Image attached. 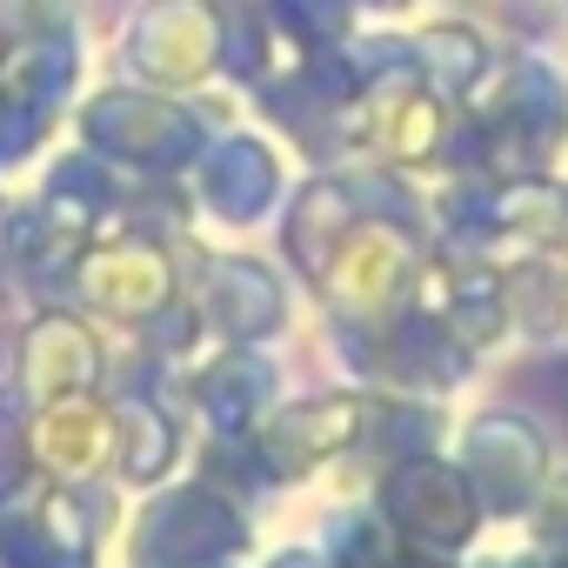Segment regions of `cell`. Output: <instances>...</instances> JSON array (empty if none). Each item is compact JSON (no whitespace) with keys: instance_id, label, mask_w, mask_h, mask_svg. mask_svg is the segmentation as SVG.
Wrapping results in <instances>:
<instances>
[{"instance_id":"17","label":"cell","mask_w":568,"mask_h":568,"mask_svg":"<svg viewBox=\"0 0 568 568\" xmlns=\"http://www.w3.org/2000/svg\"><path fill=\"white\" fill-rule=\"evenodd\" d=\"M41 214H48V227L61 234V241H94L101 234V221L121 207V187H114V168L101 161V154H54L48 168H41V201H34Z\"/></svg>"},{"instance_id":"26","label":"cell","mask_w":568,"mask_h":568,"mask_svg":"<svg viewBox=\"0 0 568 568\" xmlns=\"http://www.w3.org/2000/svg\"><path fill=\"white\" fill-rule=\"evenodd\" d=\"M382 568H455V555H442V548H415V541H395V555H388Z\"/></svg>"},{"instance_id":"13","label":"cell","mask_w":568,"mask_h":568,"mask_svg":"<svg viewBox=\"0 0 568 568\" xmlns=\"http://www.w3.org/2000/svg\"><path fill=\"white\" fill-rule=\"evenodd\" d=\"M274 395H281V375L261 348H221L214 362H201L187 375V402H194V415L207 422L214 442H247L267 422Z\"/></svg>"},{"instance_id":"27","label":"cell","mask_w":568,"mask_h":568,"mask_svg":"<svg viewBox=\"0 0 568 568\" xmlns=\"http://www.w3.org/2000/svg\"><path fill=\"white\" fill-rule=\"evenodd\" d=\"M261 568H335V561H328L322 548H308V541H288V548H274Z\"/></svg>"},{"instance_id":"29","label":"cell","mask_w":568,"mask_h":568,"mask_svg":"<svg viewBox=\"0 0 568 568\" xmlns=\"http://www.w3.org/2000/svg\"><path fill=\"white\" fill-rule=\"evenodd\" d=\"M541 561H548V568H568V548H541Z\"/></svg>"},{"instance_id":"4","label":"cell","mask_w":568,"mask_h":568,"mask_svg":"<svg viewBox=\"0 0 568 568\" xmlns=\"http://www.w3.org/2000/svg\"><path fill=\"white\" fill-rule=\"evenodd\" d=\"M368 428H375V388H322V395L274 402L247 442L274 488H295V481H315L322 468H335L342 455H355L368 442Z\"/></svg>"},{"instance_id":"2","label":"cell","mask_w":568,"mask_h":568,"mask_svg":"<svg viewBox=\"0 0 568 568\" xmlns=\"http://www.w3.org/2000/svg\"><path fill=\"white\" fill-rule=\"evenodd\" d=\"M422 274H428V227L368 214L335 247L328 274L315 281V295L342 328H382V322H395L402 308L422 302Z\"/></svg>"},{"instance_id":"15","label":"cell","mask_w":568,"mask_h":568,"mask_svg":"<svg viewBox=\"0 0 568 568\" xmlns=\"http://www.w3.org/2000/svg\"><path fill=\"white\" fill-rule=\"evenodd\" d=\"M114 475L128 488H161L181 462V415L161 402V388H114Z\"/></svg>"},{"instance_id":"31","label":"cell","mask_w":568,"mask_h":568,"mask_svg":"<svg viewBox=\"0 0 568 568\" xmlns=\"http://www.w3.org/2000/svg\"><path fill=\"white\" fill-rule=\"evenodd\" d=\"M481 568H501V561H481Z\"/></svg>"},{"instance_id":"30","label":"cell","mask_w":568,"mask_h":568,"mask_svg":"<svg viewBox=\"0 0 568 568\" xmlns=\"http://www.w3.org/2000/svg\"><path fill=\"white\" fill-rule=\"evenodd\" d=\"M0 61H8V41H0Z\"/></svg>"},{"instance_id":"28","label":"cell","mask_w":568,"mask_h":568,"mask_svg":"<svg viewBox=\"0 0 568 568\" xmlns=\"http://www.w3.org/2000/svg\"><path fill=\"white\" fill-rule=\"evenodd\" d=\"M355 8H375V14H402V8H415V0H355Z\"/></svg>"},{"instance_id":"6","label":"cell","mask_w":568,"mask_h":568,"mask_svg":"<svg viewBox=\"0 0 568 568\" xmlns=\"http://www.w3.org/2000/svg\"><path fill=\"white\" fill-rule=\"evenodd\" d=\"M375 508L395 528V541L442 548V555H462L481 535V521H488L481 501H475V488H468V475H462V462H448V455L388 462L382 488H375Z\"/></svg>"},{"instance_id":"23","label":"cell","mask_w":568,"mask_h":568,"mask_svg":"<svg viewBox=\"0 0 568 568\" xmlns=\"http://www.w3.org/2000/svg\"><path fill=\"white\" fill-rule=\"evenodd\" d=\"M322 555H328L335 568H382V561L395 555V528L382 521L375 501H368V508H342V515L328 521V535H322Z\"/></svg>"},{"instance_id":"1","label":"cell","mask_w":568,"mask_h":568,"mask_svg":"<svg viewBox=\"0 0 568 568\" xmlns=\"http://www.w3.org/2000/svg\"><path fill=\"white\" fill-rule=\"evenodd\" d=\"M74 134L88 154H101L108 168H128L141 181H174L201 161L207 148V121L201 108L161 94V88H101L81 101Z\"/></svg>"},{"instance_id":"21","label":"cell","mask_w":568,"mask_h":568,"mask_svg":"<svg viewBox=\"0 0 568 568\" xmlns=\"http://www.w3.org/2000/svg\"><path fill=\"white\" fill-rule=\"evenodd\" d=\"M214 14H221V74L261 88L281 68V34H274L267 8L261 0H214Z\"/></svg>"},{"instance_id":"8","label":"cell","mask_w":568,"mask_h":568,"mask_svg":"<svg viewBox=\"0 0 568 568\" xmlns=\"http://www.w3.org/2000/svg\"><path fill=\"white\" fill-rule=\"evenodd\" d=\"M121 54L141 74V88H161V94H187V88L214 81L221 74L214 0H141L121 34Z\"/></svg>"},{"instance_id":"22","label":"cell","mask_w":568,"mask_h":568,"mask_svg":"<svg viewBox=\"0 0 568 568\" xmlns=\"http://www.w3.org/2000/svg\"><path fill=\"white\" fill-rule=\"evenodd\" d=\"M267 21L281 41H295L302 54L308 48H342L348 28H355V0H261Z\"/></svg>"},{"instance_id":"16","label":"cell","mask_w":568,"mask_h":568,"mask_svg":"<svg viewBox=\"0 0 568 568\" xmlns=\"http://www.w3.org/2000/svg\"><path fill=\"white\" fill-rule=\"evenodd\" d=\"M368 108H375V154L388 168H442L455 114H462L455 101H442L435 88L408 81V88H395V94H382Z\"/></svg>"},{"instance_id":"12","label":"cell","mask_w":568,"mask_h":568,"mask_svg":"<svg viewBox=\"0 0 568 568\" xmlns=\"http://www.w3.org/2000/svg\"><path fill=\"white\" fill-rule=\"evenodd\" d=\"M194 181H201V207L221 227H254L281 201V181L288 174H281V154L261 134H221V141L201 148Z\"/></svg>"},{"instance_id":"18","label":"cell","mask_w":568,"mask_h":568,"mask_svg":"<svg viewBox=\"0 0 568 568\" xmlns=\"http://www.w3.org/2000/svg\"><path fill=\"white\" fill-rule=\"evenodd\" d=\"M0 88L14 101H28L34 114L61 121V108L74 101L81 88V48H74V28L68 21H48L34 41H21L8 61H0Z\"/></svg>"},{"instance_id":"14","label":"cell","mask_w":568,"mask_h":568,"mask_svg":"<svg viewBox=\"0 0 568 568\" xmlns=\"http://www.w3.org/2000/svg\"><path fill=\"white\" fill-rule=\"evenodd\" d=\"M368 221V207H362V194H355V174L348 168H328V174H315L295 201H288V221H281V254H288L302 274H308V288L328 274V261H335V247L355 234Z\"/></svg>"},{"instance_id":"25","label":"cell","mask_w":568,"mask_h":568,"mask_svg":"<svg viewBox=\"0 0 568 568\" xmlns=\"http://www.w3.org/2000/svg\"><path fill=\"white\" fill-rule=\"evenodd\" d=\"M34 481V448H28V422H0V508Z\"/></svg>"},{"instance_id":"24","label":"cell","mask_w":568,"mask_h":568,"mask_svg":"<svg viewBox=\"0 0 568 568\" xmlns=\"http://www.w3.org/2000/svg\"><path fill=\"white\" fill-rule=\"evenodd\" d=\"M0 568H88V561H74L41 528V515H0Z\"/></svg>"},{"instance_id":"7","label":"cell","mask_w":568,"mask_h":568,"mask_svg":"<svg viewBox=\"0 0 568 568\" xmlns=\"http://www.w3.org/2000/svg\"><path fill=\"white\" fill-rule=\"evenodd\" d=\"M455 462L481 501V515L495 521H515V515H535L541 488H548V442L528 415L515 408H488L462 428L455 442Z\"/></svg>"},{"instance_id":"9","label":"cell","mask_w":568,"mask_h":568,"mask_svg":"<svg viewBox=\"0 0 568 568\" xmlns=\"http://www.w3.org/2000/svg\"><path fill=\"white\" fill-rule=\"evenodd\" d=\"M108 382V342L88 315L74 308H41L21 342H14V395L28 408L48 402H74V395H101Z\"/></svg>"},{"instance_id":"20","label":"cell","mask_w":568,"mask_h":568,"mask_svg":"<svg viewBox=\"0 0 568 568\" xmlns=\"http://www.w3.org/2000/svg\"><path fill=\"white\" fill-rule=\"evenodd\" d=\"M34 515H41V528H48L74 561L94 568V548H101L108 528H114V488H101V481H48V501H41Z\"/></svg>"},{"instance_id":"3","label":"cell","mask_w":568,"mask_h":568,"mask_svg":"<svg viewBox=\"0 0 568 568\" xmlns=\"http://www.w3.org/2000/svg\"><path fill=\"white\" fill-rule=\"evenodd\" d=\"M247 515L214 481H161L128 528V568H234L247 555Z\"/></svg>"},{"instance_id":"11","label":"cell","mask_w":568,"mask_h":568,"mask_svg":"<svg viewBox=\"0 0 568 568\" xmlns=\"http://www.w3.org/2000/svg\"><path fill=\"white\" fill-rule=\"evenodd\" d=\"M28 448L41 481H108L114 475V415L101 395L28 408Z\"/></svg>"},{"instance_id":"5","label":"cell","mask_w":568,"mask_h":568,"mask_svg":"<svg viewBox=\"0 0 568 568\" xmlns=\"http://www.w3.org/2000/svg\"><path fill=\"white\" fill-rule=\"evenodd\" d=\"M74 295L88 302V315L114 322V328H148L168 302L187 295V281L174 267V241H148V234H94L74 254Z\"/></svg>"},{"instance_id":"10","label":"cell","mask_w":568,"mask_h":568,"mask_svg":"<svg viewBox=\"0 0 568 568\" xmlns=\"http://www.w3.org/2000/svg\"><path fill=\"white\" fill-rule=\"evenodd\" d=\"M187 302H194L207 342H221V348H261L288 328V288L254 254H207Z\"/></svg>"},{"instance_id":"19","label":"cell","mask_w":568,"mask_h":568,"mask_svg":"<svg viewBox=\"0 0 568 568\" xmlns=\"http://www.w3.org/2000/svg\"><path fill=\"white\" fill-rule=\"evenodd\" d=\"M415 74H422V88H435L442 101L468 108V101L495 81V48H488V34L468 28V21H428V28L415 34Z\"/></svg>"}]
</instances>
